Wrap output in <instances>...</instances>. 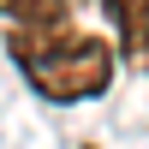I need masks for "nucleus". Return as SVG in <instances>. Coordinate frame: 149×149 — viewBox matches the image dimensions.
<instances>
[{"mask_svg":"<svg viewBox=\"0 0 149 149\" xmlns=\"http://www.w3.org/2000/svg\"><path fill=\"white\" fill-rule=\"evenodd\" d=\"M6 54L30 78V90L42 102H54V107L90 102V95H102L113 84V48L95 30H84L66 0H48L42 18L12 24L6 30Z\"/></svg>","mask_w":149,"mask_h":149,"instance_id":"1","label":"nucleus"},{"mask_svg":"<svg viewBox=\"0 0 149 149\" xmlns=\"http://www.w3.org/2000/svg\"><path fill=\"white\" fill-rule=\"evenodd\" d=\"M107 24L119 36V54L137 72H149V0H113L107 6Z\"/></svg>","mask_w":149,"mask_h":149,"instance_id":"2","label":"nucleus"}]
</instances>
